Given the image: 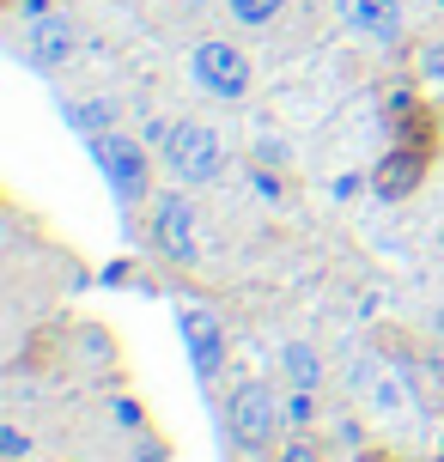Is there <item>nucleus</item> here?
Returning a JSON list of instances; mask_svg holds the SVG:
<instances>
[{
	"label": "nucleus",
	"mask_w": 444,
	"mask_h": 462,
	"mask_svg": "<svg viewBox=\"0 0 444 462\" xmlns=\"http://www.w3.org/2000/svg\"><path fill=\"white\" fill-rule=\"evenodd\" d=\"M164 164H171V177L177 183H213L219 177V134H213L208 122H177L171 134H164Z\"/></svg>",
	"instance_id": "f257e3e1"
},
{
	"label": "nucleus",
	"mask_w": 444,
	"mask_h": 462,
	"mask_svg": "<svg viewBox=\"0 0 444 462\" xmlns=\"http://www.w3.org/2000/svg\"><path fill=\"white\" fill-rule=\"evenodd\" d=\"M92 159L97 171H104V183H110V195H116L122 208H134L146 195V152L134 146V140H122V134H92Z\"/></svg>",
	"instance_id": "f03ea898"
},
{
	"label": "nucleus",
	"mask_w": 444,
	"mask_h": 462,
	"mask_svg": "<svg viewBox=\"0 0 444 462\" xmlns=\"http://www.w3.org/2000/svg\"><path fill=\"white\" fill-rule=\"evenodd\" d=\"M226 420H232V439L244 444V450H262V444L274 439V426L286 420V408L274 402V390H268V383H244V390L232 395Z\"/></svg>",
	"instance_id": "7ed1b4c3"
},
{
	"label": "nucleus",
	"mask_w": 444,
	"mask_h": 462,
	"mask_svg": "<svg viewBox=\"0 0 444 462\" xmlns=\"http://www.w3.org/2000/svg\"><path fill=\"white\" fill-rule=\"evenodd\" d=\"M189 68H195V86H208L213 97H244L250 92V61H244L232 43H201Z\"/></svg>",
	"instance_id": "20e7f679"
},
{
	"label": "nucleus",
	"mask_w": 444,
	"mask_h": 462,
	"mask_svg": "<svg viewBox=\"0 0 444 462\" xmlns=\"http://www.w3.org/2000/svg\"><path fill=\"white\" fill-rule=\"evenodd\" d=\"M153 237H159V250L177 268H195V208H189L183 195H164L159 208H153Z\"/></svg>",
	"instance_id": "39448f33"
},
{
	"label": "nucleus",
	"mask_w": 444,
	"mask_h": 462,
	"mask_svg": "<svg viewBox=\"0 0 444 462\" xmlns=\"http://www.w3.org/2000/svg\"><path fill=\"white\" fill-rule=\"evenodd\" d=\"M177 323H183V346H189V365L201 383L219 377L226 365V341H219V323H213V310H177Z\"/></svg>",
	"instance_id": "423d86ee"
},
{
	"label": "nucleus",
	"mask_w": 444,
	"mask_h": 462,
	"mask_svg": "<svg viewBox=\"0 0 444 462\" xmlns=\"http://www.w3.org/2000/svg\"><path fill=\"white\" fill-rule=\"evenodd\" d=\"M341 24L372 37V43H402V6L396 0H341Z\"/></svg>",
	"instance_id": "0eeeda50"
},
{
	"label": "nucleus",
	"mask_w": 444,
	"mask_h": 462,
	"mask_svg": "<svg viewBox=\"0 0 444 462\" xmlns=\"http://www.w3.org/2000/svg\"><path fill=\"white\" fill-rule=\"evenodd\" d=\"M24 49H31L37 68H61V61L73 55V24L61 19V13H31V37H24Z\"/></svg>",
	"instance_id": "6e6552de"
},
{
	"label": "nucleus",
	"mask_w": 444,
	"mask_h": 462,
	"mask_svg": "<svg viewBox=\"0 0 444 462\" xmlns=\"http://www.w3.org/2000/svg\"><path fill=\"white\" fill-rule=\"evenodd\" d=\"M421 171H426L421 152H414V146H396V152H390V159L372 171V189L384 195V201H396V195H408V189L421 183Z\"/></svg>",
	"instance_id": "1a4fd4ad"
},
{
	"label": "nucleus",
	"mask_w": 444,
	"mask_h": 462,
	"mask_svg": "<svg viewBox=\"0 0 444 462\" xmlns=\"http://www.w3.org/2000/svg\"><path fill=\"white\" fill-rule=\"evenodd\" d=\"M365 402H372V414L377 420H408V390H402L390 371H365Z\"/></svg>",
	"instance_id": "9d476101"
},
{
	"label": "nucleus",
	"mask_w": 444,
	"mask_h": 462,
	"mask_svg": "<svg viewBox=\"0 0 444 462\" xmlns=\"http://www.w3.org/2000/svg\"><path fill=\"white\" fill-rule=\"evenodd\" d=\"M281 371H286V383H292V390H310V383H317V353H310V346H286Z\"/></svg>",
	"instance_id": "9b49d317"
},
{
	"label": "nucleus",
	"mask_w": 444,
	"mask_h": 462,
	"mask_svg": "<svg viewBox=\"0 0 444 462\" xmlns=\"http://www.w3.org/2000/svg\"><path fill=\"white\" fill-rule=\"evenodd\" d=\"M68 122L86 128V134H104L110 128V104H68Z\"/></svg>",
	"instance_id": "f8f14e48"
},
{
	"label": "nucleus",
	"mask_w": 444,
	"mask_h": 462,
	"mask_svg": "<svg viewBox=\"0 0 444 462\" xmlns=\"http://www.w3.org/2000/svg\"><path fill=\"white\" fill-rule=\"evenodd\" d=\"M286 0H232V19H244V24H268L274 13H281Z\"/></svg>",
	"instance_id": "ddd939ff"
},
{
	"label": "nucleus",
	"mask_w": 444,
	"mask_h": 462,
	"mask_svg": "<svg viewBox=\"0 0 444 462\" xmlns=\"http://www.w3.org/2000/svg\"><path fill=\"white\" fill-rule=\"evenodd\" d=\"M310 414H317V402H310V390H292V395H286V420H299V426H304Z\"/></svg>",
	"instance_id": "4468645a"
},
{
	"label": "nucleus",
	"mask_w": 444,
	"mask_h": 462,
	"mask_svg": "<svg viewBox=\"0 0 444 462\" xmlns=\"http://www.w3.org/2000/svg\"><path fill=\"white\" fill-rule=\"evenodd\" d=\"M421 73L432 86H444V49H421Z\"/></svg>",
	"instance_id": "2eb2a0df"
},
{
	"label": "nucleus",
	"mask_w": 444,
	"mask_h": 462,
	"mask_svg": "<svg viewBox=\"0 0 444 462\" xmlns=\"http://www.w3.org/2000/svg\"><path fill=\"white\" fill-rule=\"evenodd\" d=\"M0 450H6V457H24V432H19V426L0 432Z\"/></svg>",
	"instance_id": "dca6fc26"
},
{
	"label": "nucleus",
	"mask_w": 444,
	"mask_h": 462,
	"mask_svg": "<svg viewBox=\"0 0 444 462\" xmlns=\"http://www.w3.org/2000/svg\"><path fill=\"white\" fill-rule=\"evenodd\" d=\"M274 462H317V450H310V444H286Z\"/></svg>",
	"instance_id": "f3484780"
},
{
	"label": "nucleus",
	"mask_w": 444,
	"mask_h": 462,
	"mask_svg": "<svg viewBox=\"0 0 444 462\" xmlns=\"http://www.w3.org/2000/svg\"><path fill=\"white\" fill-rule=\"evenodd\" d=\"M439 328H444V310H439Z\"/></svg>",
	"instance_id": "a211bd4d"
}]
</instances>
